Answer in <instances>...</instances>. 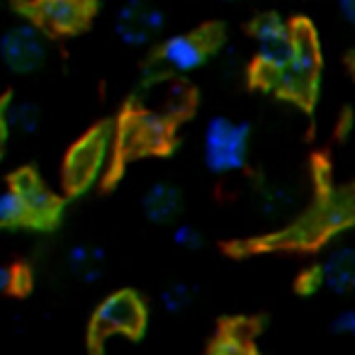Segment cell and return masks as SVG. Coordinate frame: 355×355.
<instances>
[{
  "label": "cell",
  "mask_w": 355,
  "mask_h": 355,
  "mask_svg": "<svg viewBox=\"0 0 355 355\" xmlns=\"http://www.w3.org/2000/svg\"><path fill=\"white\" fill-rule=\"evenodd\" d=\"M161 306L168 314H180L188 306H193V302L198 300V287L188 280H171L161 290Z\"/></svg>",
  "instance_id": "obj_15"
},
{
  "label": "cell",
  "mask_w": 355,
  "mask_h": 355,
  "mask_svg": "<svg viewBox=\"0 0 355 355\" xmlns=\"http://www.w3.org/2000/svg\"><path fill=\"white\" fill-rule=\"evenodd\" d=\"M8 183L15 190H20V195L25 198L27 205V227L32 229H49L59 222L61 217V202L37 175L32 168H22V171L12 173Z\"/></svg>",
  "instance_id": "obj_10"
},
{
  "label": "cell",
  "mask_w": 355,
  "mask_h": 355,
  "mask_svg": "<svg viewBox=\"0 0 355 355\" xmlns=\"http://www.w3.org/2000/svg\"><path fill=\"white\" fill-rule=\"evenodd\" d=\"M251 148V122L227 114L209 117L202 132V161L214 175H232L246 168Z\"/></svg>",
  "instance_id": "obj_4"
},
{
  "label": "cell",
  "mask_w": 355,
  "mask_h": 355,
  "mask_svg": "<svg viewBox=\"0 0 355 355\" xmlns=\"http://www.w3.org/2000/svg\"><path fill=\"white\" fill-rule=\"evenodd\" d=\"M0 224L6 229L27 227V205L20 190H15L10 183L0 195Z\"/></svg>",
  "instance_id": "obj_17"
},
{
  "label": "cell",
  "mask_w": 355,
  "mask_h": 355,
  "mask_svg": "<svg viewBox=\"0 0 355 355\" xmlns=\"http://www.w3.org/2000/svg\"><path fill=\"white\" fill-rule=\"evenodd\" d=\"M146 304L134 290H117L107 295L98 306L88 324L90 350H105L110 340H137L146 329Z\"/></svg>",
  "instance_id": "obj_1"
},
{
  "label": "cell",
  "mask_w": 355,
  "mask_h": 355,
  "mask_svg": "<svg viewBox=\"0 0 355 355\" xmlns=\"http://www.w3.org/2000/svg\"><path fill=\"white\" fill-rule=\"evenodd\" d=\"M66 268L78 282L93 285L105 275L107 251L100 243H73L66 251Z\"/></svg>",
  "instance_id": "obj_13"
},
{
  "label": "cell",
  "mask_w": 355,
  "mask_h": 355,
  "mask_svg": "<svg viewBox=\"0 0 355 355\" xmlns=\"http://www.w3.org/2000/svg\"><path fill=\"white\" fill-rule=\"evenodd\" d=\"M25 280V270L20 266H6L0 270V290L3 292H20Z\"/></svg>",
  "instance_id": "obj_20"
},
{
  "label": "cell",
  "mask_w": 355,
  "mask_h": 355,
  "mask_svg": "<svg viewBox=\"0 0 355 355\" xmlns=\"http://www.w3.org/2000/svg\"><path fill=\"white\" fill-rule=\"evenodd\" d=\"M49 42L46 32L30 17L17 25H10L0 37V59L8 71L17 76H30L46 64Z\"/></svg>",
  "instance_id": "obj_7"
},
{
  "label": "cell",
  "mask_w": 355,
  "mask_h": 355,
  "mask_svg": "<svg viewBox=\"0 0 355 355\" xmlns=\"http://www.w3.org/2000/svg\"><path fill=\"white\" fill-rule=\"evenodd\" d=\"M98 3L95 0H30L22 12L46 35L71 37L90 25Z\"/></svg>",
  "instance_id": "obj_8"
},
{
  "label": "cell",
  "mask_w": 355,
  "mask_h": 355,
  "mask_svg": "<svg viewBox=\"0 0 355 355\" xmlns=\"http://www.w3.org/2000/svg\"><path fill=\"white\" fill-rule=\"evenodd\" d=\"M173 243L183 251H200L205 246V234L188 222L173 224Z\"/></svg>",
  "instance_id": "obj_18"
},
{
  "label": "cell",
  "mask_w": 355,
  "mask_h": 355,
  "mask_svg": "<svg viewBox=\"0 0 355 355\" xmlns=\"http://www.w3.org/2000/svg\"><path fill=\"white\" fill-rule=\"evenodd\" d=\"M292 32H295L292 56L285 64V69H282V73L277 76L272 93L309 107L316 98V85H319L321 73L319 42H316L314 27L306 20H302V17L300 20H292Z\"/></svg>",
  "instance_id": "obj_2"
},
{
  "label": "cell",
  "mask_w": 355,
  "mask_h": 355,
  "mask_svg": "<svg viewBox=\"0 0 355 355\" xmlns=\"http://www.w3.org/2000/svg\"><path fill=\"white\" fill-rule=\"evenodd\" d=\"M321 287L338 297L355 295V246L334 248L319 266Z\"/></svg>",
  "instance_id": "obj_12"
},
{
  "label": "cell",
  "mask_w": 355,
  "mask_h": 355,
  "mask_svg": "<svg viewBox=\"0 0 355 355\" xmlns=\"http://www.w3.org/2000/svg\"><path fill=\"white\" fill-rule=\"evenodd\" d=\"M248 35L256 42V56L251 64V83L263 90L275 88L277 76L292 56L295 32L292 22L282 20L275 12H263L248 25Z\"/></svg>",
  "instance_id": "obj_3"
},
{
  "label": "cell",
  "mask_w": 355,
  "mask_h": 355,
  "mask_svg": "<svg viewBox=\"0 0 355 355\" xmlns=\"http://www.w3.org/2000/svg\"><path fill=\"white\" fill-rule=\"evenodd\" d=\"M166 30V12L153 0H124L114 15V35L122 44L141 49L158 40Z\"/></svg>",
  "instance_id": "obj_9"
},
{
  "label": "cell",
  "mask_w": 355,
  "mask_h": 355,
  "mask_svg": "<svg viewBox=\"0 0 355 355\" xmlns=\"http://www.w3.org/2000/svg\"><path fill=\"white\" fill-rule=\"evenodd\" d=\"M222 40V30L217 25H205L195 32H180V35L166 37L148 64V73H193L207 64V59L217 51Z\"/></svg>",
  "instance_id": "obj_5"
},
{
  "label": "cell",
  "mask_w": 355,
  "mask_h": 355,
  "mask_svg": "<svg viewBox=\"0 0 355 355\" xmlns=\"http://www.w3.org/2000/svg\"><path fill=\"white\" fill-rule=\"evenodd\" d=\"M0 122H3V139H10V134L17 137H32L42 124V110L32 100H15L10 93L3 100V112H0Z\"/></svg>",
  "instance_id": "obj_14"
},
{
  "label": "cell",
  "mask_w": 355,
  "mask_h": 355,
  "mask_svg": "<svg viewBox=\"0 0 355 355\" xmlns=\"http://www.w3.org/2000/svg\"><path fill=\"white\" fill-rule=\"evenodd\" d=\"M292 205H295V193L285 185L270 183L258 193V209L263 217H280V214L290 212Z\"/></svg>",
  "instance_id": "obj_16"
},
{
  "label": "cell",
  "mask_w": 355,
  "mask_h": 355,
  "mask_svg": "<svg viewBox=\"0 0 355 355\" xmlns=\"http://www.w3.org/2000/svg\"><path fill=\"white\" fill-rule=\"evenodd\" d=\"M331 334L345 336V338H355V309H343L331 319L329 324Z\"/></svg>",
  "instance_id": "obj_19"
},
{
  "label": "cell",
  "mask_w": 355,
  "mask_h": 355,
  "mask_svg": "<svg viewBox=\"0 0 355 355\" xmlns=\"http://www.w3.org/2000/svg\"><path fill=\"white\" fill-rule=\"evenodd\" d=\"M222 3H239V0H222Z\"/></svg>",
  "instance_id": "obj_22"
},
{
  "label": "cell",
  "mask_w": 355,
  "mask_h": 355,
  "mask_svg": "<svg viewBox=\"0 0 355 355\" xmlns=\"http://www.w3.org/2000/svg\"><path fill=\"white\" fill-rule=\"evenodd\" d=\"M338 12L350 27H355V0H336Z\"/></svg>",
  "instance_id": "obj_21"
},
{
  "label": "cell",
  "mask_w": 355,
  "mask_h": 355,
  "mask_svg": "<svg viewBox=\"0 0 355 355\" xmlns=\"http://www.w3.org/2000/svg\"><path fill=\"white\" fill-rule=\"evenodd\" d=\"M112 146V129L107 124L93 127L69 148L64 161V188L69 195H83L95 183L107 163Z\"/></svg>",
  "instance_id": "obj_6"
},
{
  "label": "cell",
  "mask_w": 355,
  "mask_h": 355,
  "mask_svg": "<svg viewBox=\"0 0 355 355\" xmlns=\"http://www.w3.org/2000/svg\"><path fill=\"white\" fill-rule=\"evenodd\" d=\"M183 190L178 188L175 183H168V180H156L141 195L144 217L151 224H158V227L175 224L180 219V214H183Z\"/></svg>",
  "instance_id": "obj_11"
}]
</instances>
